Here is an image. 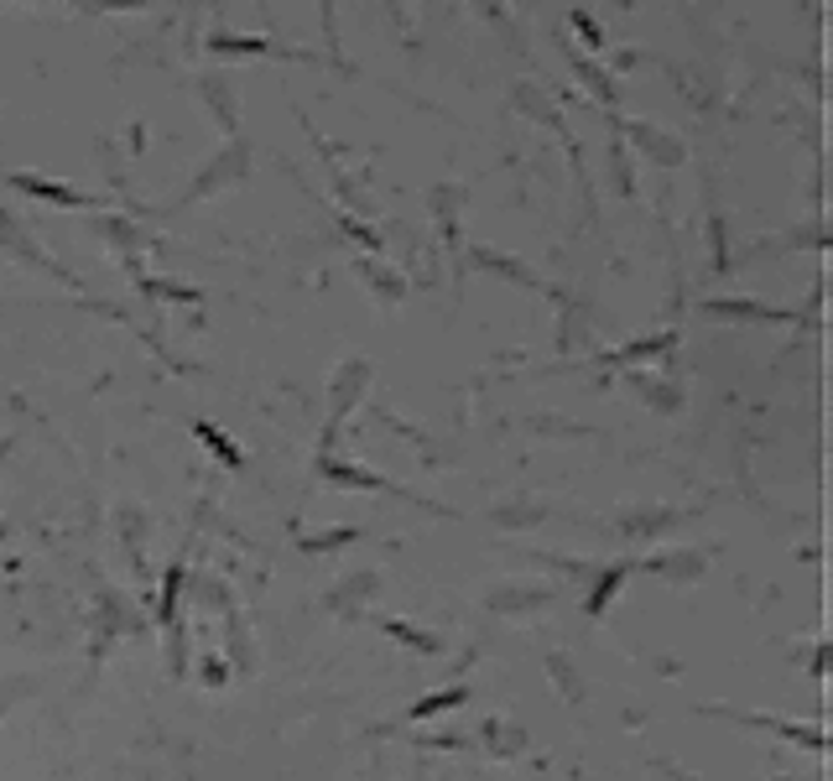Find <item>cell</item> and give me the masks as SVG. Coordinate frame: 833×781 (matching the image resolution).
Wrapping results in <instances>:
<instances>
[{"mask_svg":"<svg viewBox=\"0 0 833 781\" xmlns=\"http://www.w3.org/2000/svg\"><path fill=\"white\" fill-rule=\"evenodd\" d=\"M318 474H323V479H333V485H350V490H385V496L417 500L412 490H396V485H391V479H381V474L355 469V464H339V459H329V453L318 459ZM417 505H422V511H438V516H443V505H432V500H417Z\"/></svg>","mask_w":833,"mask_h":781,"instance_id":"6da1fadb","label":"cell"},{"mask_svg":"<svg viewBox=\"0 0 833 781\" xmlns=\"http://www.w3.org/2000/svg\"><path fill=\"white\" fill-rule=\"evenodd\" d=\"M724 713V719H735V724H745V730H771L782 734V740H792V745H808V751H823V730L818 724H786V719H771V713H735V709H714Z\"/></svg>","mask_w":833,"mask_h":781,"instance_id":"7a4b0ae2","label":"cell"},{"mask_svg":"<svg viewBox=\"0 0 833 781\" xmlns=\"http://www.w3.org/2000/svg\"><path fill=\"white\" fill-rule=\"evenodd\" d=\"M11 188L32 193V198H48V204H58V209H89V204H95V198L63 188V183H48V178H32V172H16V178H11Z\"/></svg>","mask_w":833,"mask_h":781,"instance_id":"3957f363","label":"cell"},{"mask_svg":"<svg viewBox=\"0 0 833 781\" xmlns=\"http://www.w3.org/2000/svg\"><path fill=\"white\" fill-rule=\"evenodd\" d=\"M630 578V563H610V569L595 578V589H589V599H584V610H589V620H604L610 615V599L620 594V584Z\"/></svg>","mask_w":833,"mask_h":781,"instance_id":"277c9868","label":"cell"},{"mask_svg":"<svg viewBox=\"0 0 833 781\" xmlns=\"http://www.w3.org/2000/svg\"><path fill=\"white\" fill-rule=\"evenodd\" d=\"M646 569L662 573V578H672V584H693V578H698V569H703V552H662V558H651Z\"/></svg>","mask_w":833,"mask_h":781,"instance_id":"5b68a950","label":"cell"},{"mask_svg":"<svg viewBox=\"0 0 833 781\" xmlns=\"http://www.w3.org/2000/svg\"><path fill=\"white\" fill-rule=\"evenodd\" d=\"M709 313H719V318H771V324H786V313L782 308H765V303H745V297H709L703 303Z\"/></svg>","mask_w":833,"mask_h":781,"instance_id":"8992f818","label":"cell"},{"mask_svg":"<svg viewBox=\"0 0 833 781\" xmlns=\"http://www.w3.org/2000/svg\"><path fill=\"white\" fill-rule=\"evenodd\" d=\"M464 698H469V687H464V683L438 687V693H428V698H417V704H412V724H417V719H432V713H449V709H458Z\"/></svg>","mask_w":833,"mask_h":781,"instance_id":"52a82bcc","label":"cell"},{"mask_svg":"<svg viewBox=\"0 0 833 781\" xmlns=\"http://www.w3.org/2000/svg\"><path fill=\"white\" fill-rule=\"evenodd\" d=\"M193 432H198V443H204V449L215 453V459H219V464H224V469H245V453H240L235 443H230V438L219 432V427L198 423V427H193Z\"/></svg>","mask_w":833,"mask_h":781,"instance_id":"ba28073f","label":"cell"},{"mask_svg":"<svg viewBox=\"0 0 833 781\" xmlns=\"http://www.w3.org/2000/svg\"><path fill=\"white\" fill-rule=\"evenodd\" d=\"M548 678L558 683V693H563V704H578L584 698V678L568 667V657H548Z\"/></svg>","mask_w":833,"mask_h":781,"instance_id":"9c48e42d","label":"cell"},{"mask_svg":"<svg viewBox=\"0 0 833 781\" xmlns=\"http://www.w3.org/2000/svg\"><path fill=\"white\" fill-rule=\"evenodd\" d=\"M183 563H172V569H167V584H162V605H157V620H162V625H177V594H183Z\"/></svg>","mask_w":833,"mask_h":781,"instance_id":"30bf717a","label":"cell"},{"mask_svg":"<svg viewBox=\"0 0 833 781\" xmlns=\"http://www.w3.org/2000/svg\"><path fill=\"white\" fill-rule=\"evenodd\" d=\"M485 734H490V751H495V756H522V751H526V734L516 730V724H500V719H490V724H485Z\"/></svg>","mask_w":833,"mask_h":781,"instance_id":"8fae6325","label":"cell"},{"mask_svg":"<svg viewBox=\"0 0 833 781\" xmlns=\"http://www.w3.org/2000/svg\"><path fill=\"white\" fill-rule=\"evenodd\" d=\"M385 636H396L402 646H417V651H428V657L443 651V636H432V631H412V625H402V620H385Z\"/></svg>","mask_w":833,"mask_h":781,"instance_id":"7c38bea8","label":"cell"},{"mask_svg":"<svg viewBox=\"0 0 833 781\" xmlns=\"http://www.w3.org/2000/svg\"><path fill=\"white\" fill-rule=\"evenodd\" d=\"M531 605H548V589H500V594H490V610H531Z\"/></svg>","mask_w":833,"mask_h":781,"instance_id":"4fadbf2b","label":"cell"},{"mask_svg":"<svg viewBox=\"0 0 833 781\" xmlns=\"http://www.w3.org/2000/svg\"><path fill=\"white\" fill-rule=\"evenodd\" d=\"M359 542V526H339V532H329V537H303V552H329V547H350Z\"/></svg>","mask_w":833,"mask_h":781,"instance_id":"5bb4252c","label":"cell"},{"mask_svg":"<svg viewBox=\"0 0 833 781\" xmlns=\"http://www.w3.org/2000/svg\"><path fill=\"white\" fill-rule=\"evenodd\" d=\"M666 350H672V333H666V339H641V344L620 350L615 359H646V355H666Z\"/></svg>","mask_w":833,"mask_h":781,"instance_id":"9a60e30c","label":"cell"},{"mask_svg":"<svg viewBox=\"0 0 833 781\" xmlns=\"http://www.w3.org/2000/svg\"><path fill=\"white\" fill-rule=\"evenodd\" d=\"M209 48L215 52H266V42L261 37H215Z\"/></svg>","mask_w":833,"mask_h":781,"instance_id":"2e32d148","label":"cell"},{"mask_svg":"<svg viewBox=\"0 0 833 781\" xmlns=\"http://www.w3.org/2000/svg\"><path fill=\"white\" fill-rule=\"evenodd\" d=\"M573 32H578V37H584L589 48L599 42V26H595V16H589V11H573Z\"/></svg>","mask_w":833,"mask_h":781,"instance_id":"e0dca14e","label":"cell"},{"mask_svg":"<svg viewBox=\"0 0 833 781\" xmlns=\"http://www.w3.org/2000/svg\"><path fill=\"white\" fill-rule=\"evenodd\" d=\"M666 777H677V781H703V777H688V771H677V766H662Z\"/></svg>","mask_w":833,"mask_h":781,"instance_id":"ac0fdd59","label":"cell"},{"mask_svg":"<svg viewBox=\"0 0 833 781\" xmlns=\"http://www.w3.org/2000/svg\"><path fill=\"white\" fill-rule=\"evenodd\" d=\"M620 5H630V0H620Z\"/></svg>","mask_w":833,"mask_h":781,"instance_id":"d6986e66","label":"cell"}]
</instances>
